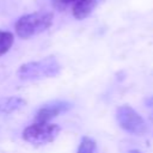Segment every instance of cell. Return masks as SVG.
<instances>
[{
    "label": "cell",
    "instance_id": "obj_1",
    "mask_svg": "<svg viewBox=\"0 0 153 153\" xmlns=\"http://www.w3.org/2000/svg\"><path fill=\"white\" fill-rule=\"evenodd\" d=\"M54 16L48 11H36L22 16L14 25L16 33L24 39L33 37L45 30H48L53 24Z\"/></svg>",
    "mask_w": 153,
    "mask_h": 153
},
{
    "label": "cell",
    "instance_id": "obj_2",
    "mask_svg": "<svg viewBox=\"0 0 153 153\" xmlns=\"http://www.w3.org/2000/svg\"><path fill=\"white\" fill-rule=\"evenodd\" d=\"M61 66L54 56H47L38 61L22 65L17 72L20 80H41L60 74Z\"/></svg>",
    "mask_w": 153,
    "mask_h": 153
},
{
    "label": "cell",
    "instance_id": "obj_3",
    "mask_svg": "<svg viewBox=\"0 0 153 153\" xmlns=\"http://www.w3.org/2000/svg\"><path fill=\"white\" fill-rule=\"evenodd\" d=\"M60 130H61V127L55 123L35 122L23 130L22 137L31 145L41 146V145L53 142L57 137Z\"/></svg>",
    "mask_w": 153,
    "mask_h": 153
},
{
    "label": "cell",
    "instance_id": "obj_4",
    "mask_svg": "<svg viewBox=\"0 0 153 153\" xmlns=\"http://www.w3.org/2000/svg\"><path fill=\"white\" fill-rule=\"evenodd\" d=\"M116 118L120 126L131 134L141 135L147 130L145 120L129 105L118 106L116 110Z\"/></svg>",
    "mask_w": 153,
    "mask_h": 153
},
{
    "label": "cell",
    "instance_id": "obj_5",
    "mask_svg": "<svg viewBox=\"0 0 153 153\" xmlns=\"http://www.w3.org/2000/svg\"><path fill=\"white\" fill-rule=\"evenodd\" d=\"M69 109H72V104L67 100H53L49 103H45L39 108L37 111L35 120L36 122H49L51 118L67 112Z\"/></svg>",
    "mask_w": 153,
    "mask_h": 153
},
{
    "label": "cell",
    "instance_id": "obj_6",
    "mask_svg": "<svg viewBox=\"0 0 153 153\" xmlns=\"http://www.w3.org/2000/svg\"><path fill=\"white\" fill-rule=\"evenodd\" d=\"M99 2L100 0H79L73 5L72 13L75 19H85L93 12Z\"/></svg>",
    "mask_w": 153,
    "mask_h": 153
},
{
    "label": "cell",
    "instance_id": "obj_7",
    "mask_svg": "<svg viewBox=\"0 0 153 153\" xmlns=\"http://www.w3.org/2000/svg\"><path fill=\"white\" fill-rule=\"evenodd\" d=\"M26 104V100L20 97H0V115H8L20 110Z\"/></svg>",
    "mask_w": 153,
    "mask_h": 153
},
{
    "label": "cell",
    "instance_id": "obj_8",
    "mask_svg": "<svg viewBox=\"0 0 153 153\" xmlns=\"http://www.w3.org/2000/svg\"><path fill=\"white\" fill-rule=\"evenodd\" d=\"M14 41V36L10 31L0 30V56L5 55L12 47Z\"/></svg>",
    "mask_w": 153,
    "mask_h": 153
},
{
    "label": "cell",
    "instance_id": "obj_9",
    "mask_svg": "<svg viewBox=\"0 0 153 153\" xmlns=\"http://www.w3.org/2000/svg\"><path fill=\"white\" fill-rule=\"evenodd\" d=\"M96 151H97L96 141L88 136H84L80 141L76 153H96Z\"/></svg>",
    "mask_w": 153,
    "mask_h": 153
},
{
    "label": "cell",
    "instance_id": "obj_10",
    "mask_svg": "<svg viewBox=\"0 0 153 153\" xmlns=\"http://www.w3.org/2000/svg\"><path fill=\"white\" fill-rule=\"evenodd\" d=\"M78 1H79V0H51L54 7L57 8L59 11H63V10H66L68 6L74 5V4H76Z\"/></svg>",
    "mask_w": 153,
    "mask_h": 153
},
{
    "label": "cell",
    "instance_id": "obj_11",
    "mask_svg": "<svg viewBox=\"0 0 153 153\" xmlns=\"http://www.w3.org/2000/svg\"><path fill=\"white\" fill-rule=\"evenodd\" d=\"M145 104H146V106H147L148 109H151V110L153 111V96L146 98V99H145Z\"/></svg>",
    "mask_w": 153,
    "mask_h": 153
},
{
    "label": "cell",
    "instance_id": "obj_12",
    "mask_svg": "<svg viewBox=\"0 0 153 153\" xmlns=\"http://www.w3.org/2000/svg\"><path fill=\"white\" fill-rule=\"evenodd\" d=\"M128 153H142V152H140L139 149H130Z\"/></svg>",
    "mask_w": 153,
    "mask_h": 153
}]
</instances>
